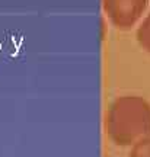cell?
<instances>
[{
    "label": "cell",
    "mask_w": 150,
    "mask_h": 157,
    "mask_svg": "<svg viewBox=\"0 0 150 157\" xmlns=\"http://www.w3.org/2000/svg\"><path fill=\"white\" fill-rule=\"evenodd\" d=\"M149 0H102V9L112 26L128 31L143 17Z\"/></svg>",
    "instance_id": "2"
},
{
    "label": "cell",
    "mask_w": 150,
    "mask_h": 157,
    "mask_svg": "<svg viewBox=\"0 0 150 157\" xmlns=\"http://www.w3.org/2000/svg\"><path fill=\"white\" fill-rule=\"evenodd\" d=\"M128 157H150V137H146L133 144Z\"/></svg>",
    "instance_id": "4"
},
{
    "label": "cell",
    "mask_w": 150,
    "mask_h": 157,
    "mask_svg": "<svg viewBox=\"0 0 150 157\" xmlns=\"http://www.w3.org/2000/svg\"><path fill=\"white\" fill-rule=\"evenodd\" d=\"M105 129L109 140L121 147L150 137V103L141 96H120L109 105Z\"/></svg>",
    "instance_id": "1"
},
{
    "label": "cell",
    "mask_w": 150,
    "mask_h": 157,
    "mask_svg": "<svg viewBox=\"0 0 150 157\" xmlns=\"http://www.w3.org/2000/svg\"><path fill=\"white\" fill-rule=\"evenodd\" d=\"M136 38L140 47L150 54V13L140 22L136 32Z\"/></svg>",
    "instance_id": "3"
}]
</instances>
